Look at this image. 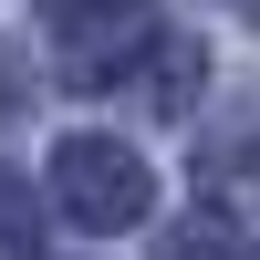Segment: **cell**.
Instances as JSON below:
<instances>
[{"label": "cell", "instance_id": "1", "mask_svg": "<svg viewBox=\"0 0 260 260\" xmlns=\"http://www.w3.org/2000/svg\"><path fill=\"white\" fill-rule=\"evenodd\" d=\"M52 208L73 229H94V240H115V229H146L156 177H146V156L125 136H62L52 146Z\"/></svg>", "mask_w": 260, "mask_h": 260}, {"label": "cell", "instance_id": "7", "mask_svg": "<svg viewBox=\"0 0 260 260\" xmlns=\"http://www.w3.org/2000/svg\"><path fill=\"white\" fill-rule=\"evenodd\" d=\"M229 11H250V31H260V0H229Z\"/></svg>", "mask_w": 260, "mask_h": 260}, {"label": "cell", "instance_id": "3", "mask_svg": "<svg viewBox=\"0 0 260 260\" xmlns=\"http://www.w3.org/2000/svg\"><path fill=\"white\" fill-rule=\"evenodd\" d=\"M198 83H208V52H198L187 31H156V52H146V94H156V115H187Z\"/></svg>", "mask_w": 260, "mask_h": 260}, {"label": "cell", "instance_id": "2", "mask_svg": "<svg viewBox=\"0 0 260 260\" xmlns=\"http://www.w3.org/2000/svg\"><path fill=\"white\" fill-rule=\"evenodd\" d=\"M136 52H156V0H94V11H62V73H73V83H115Z\"/></svg>", "mask_w": 260, "mask_h": 260}, {"label": "cell", "instance_id": "5", "mask_svg": "<svg viewBox=\"0 0 260 260\" xmlns=\"http://www.w3.org/2000/svg\"><path fill=\"white\" fill-rule=\"evenodd\" d=\"M31 187H21V177H0V260H31Z\"/></svg>", "mask_w": 260, "mask_h": 260}, {"label": "cell", "instance_id": "6", "mask_svg": "<svg viewBox=\"0 0 260 260\" xmlns=\"http://www.w3.org/2000/svg\"><path fill=\"white\" fill-rule=\"evenodd\" d=\"M42 11H52V21H62V11H94V0H42Z\"/></svg>", "mask_w": 260, "mask_h": 260}, {"label": "cell", "instance_id": "4", "mask_svg": "<svg viewBox=\"0 0 260 260\" xmlns=\"http://www.w3.org/2000/svg\"><path fill=\"white\" fill-rule=\"evenodd\" d=\"M156 260H250V240H240V229L219 219V208H187V219H167Z\"/></svg>", "mask_w": 260, "mask_h": 260}]
</instances>
